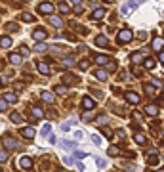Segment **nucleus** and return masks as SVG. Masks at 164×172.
<instances>
[{
    "mask_svg": "<svg viewBox=\"0 0 164 172\" xmlns=\"http://www.w3.org/2000/svg\"><path fill=\"white\" fill-rule=\"evenodd\" d=\"M2 145H4L6 149H17V147H21V143L16 142L12 136H4V138H2Z\"/></svg>",
    "mask_w": 164,
    "mask_h": 172,
    "instance_id": "f257e3e1",
    "label": "nucleus"
},
{
    "mask_svg": "<svg viewBox=\"0 0 164 172\" xmlns=\"http://www.w3.org/2000/svg\"><path fill=\"white\" fill-rule=\"evenodd\" d=\"M134 38V33L130 31V29H122V31L118 33V42L120 44H124V42H130Z\"/></svg>",
    "mask_w": 164,
    "mask_h": 172,
    "instance_id": "f03ea898",
    "label": "nucleus"
},
{
    "mask_svg": "<svg viewBox=\"0 0 164 172\" xmlns=\"http://www.w3.org/2000/svg\"><path fill=\"white\" fill-rule=\"evenodd\" d=\"M54 10H55V6H54L52 2H42V4L38 6V12L44 13V16H52Z\"/></svg>",
    "mask_w": 164,
    "mask_h": 172,
    "instance_id": "7ed1b4c3",
    "label": "nucleus"
},
{
    "mask_svg": "<svg viewBox=\"0 0 164 172\" xmlns=\"http://www.w3.org/2000/svg\"><path fill=\"white\" fill-rule=\"evenodd\" d=\"M33 38H34V40H38V42L46 40V38H48L46 29H34V31H33Z\"/></svg>",
    "mask_w": 164,
    "mask_h": 172,
    "instance_id": "20e7f679",
    "label": "nucleus"
},
{
    "mask_svg": "<svg viewBox=\"0 0 164 172\" xmlns=\"http://www.w3.org/2000/svg\"><path fill=\"white\" fill-rule=\"evenodd\" d=\"M94 107H96V102L90 96H84L82 98V109L84 111H90V109H94Z\"/></svg>",
    "mask_w": 164,
    "mask_h": 172,
    "instance_id": "39448f33",
    "label": "nucleus"
},
{
    "mask_svg": "<svg viewBox=\"0 0 164 172\" xmlns=\"http://www.w3.org/2000/svg\"><path fill=\"white\" fill-rule=\"evenodd\" d=\"M124 98H126V102H128V103H132V105L139 103V99H141L139 94H135V92H126V96H124Z\"/></svg>",
    "mask_w": 164,
    "mask_h": 172,
    "instance_id": "423d86ee",
    "label": "nucleus"
},
{
    "mask_svg": "<svg viewBox=\"0 0 164 172\" xmlns=\"http://www.w3.org/2000/svg\"><path fill=\"white\" fill-rule=\"evenodd\" d=\"M34 134H37V130H34L33 126H25L23 130H21V136H23V138H27V140H33Z\"/></svg>",
    "mask_w": 164,
    "mask_h": 172,
    "instance_id": "0eeeda50",
    "label": "nucleus"
},
{
    "mask_svg": "<svg viewBox=\"0 0 164 172\" xmlns=\"http://www.w3.org/2000/svg\"><path fill=\"white\" fill-rule=\"evenodd\" d=\"M145 113L149 115V117H156V115L160 113V109H159L156 105H147V107H145Z\"/></svg>",
    "mask_w": 164,
    "mask_h": 172,
    "instance_id": "6e6552de",
    "label": "nucleus"
},
{
    "mask_svg": "<svg viewBox=\"0 0 164 172\" xmlns=\"http://www.w3.org/2000/svg\"><path fill=\"white\" fill-rule=\"evenodd\" d=\"M105 16V8H101V6H96V10H94V13H92V17L94 19H101Z\"/></svg>",
    "mask_w": 164,
    "mask_h": 172,
    "instance_id": "1a4fd4ad",
    "label": "nucleus"
},
{
    "mask_svg": "<svg viewBox=\"0 0 164 172\" xmlns=\"http://www.w3.org/2000/svg\"><path fill=\"white\" fill-rule=\"evenodd\" d=\"M21 167L27 168V170H31L33 168V159H31V157H21Z\"/></svg>",
    "mask_w": 164,
    "mask_h": 172,
    "instance_id": "9d476101",
    "label": "nucleus"
},
{
    "mask_svg": "<svg viewBox=\"0 0 164 172\" xmlns=\"http://www.w3.org/2000/svg\"><path fill=\"white\" fill-rule=\"evenodd\" d=\"M76 82V77L75 75H71V73H65V75H63V84H75Z\"/></svg>",
    "mask_w": 164,
    "mask_h": 172,
    "instance_id": "9b49d317",
    "label": "nucleus"
},
{
    "mask_svg": "<svg viewBox=\"0 0 164 172\" xmlns=\"http://www.w3.org/2000/svg\"><path fill=\"white\" fill-rule=\"evenodd\" d=\"M40 98H42V102H46V103H54V94H52V92H42V94H40Z\"/></svg>",
    "mask_w": 164,
    "mask_h": 172,
    "instance_id": "f8f14e48",
    "label": "nucleus"
},
{
    "mask_svg": "<svg viewBox=\"0 0 164 172\" xmlns=\"http://www.w3.org/2000/svg\"><path fill=\"white\" fill-rule=\"evenodd\" d=\"M10 61L13 63V65H19V63L23 61V56H21L19 52L17 54H10Z\"/></svg>",
    "mask_w": 164,
    "mask_h": 172,
    "instance_id": "ddd939ff",
    "label": "nucleus"
},
{
    "mask_svg": "<svg viewBox=\"0 0 164 172\" xmlns=\"http://www.w3.org/2000/svg\"><path fill=\"white\" fill-rule=\"evenodd\" d=\"M50 23H52L55 29H61V27H63V21H61V17H55V16H50Z\"/></svg>",
    "mask_w": 164,
    "mask_h": 172,
    "instance_id": "4468645a",
    "label": "nucleus"
},
{
    "mask_svg": "<svg viewBox=\"0 0 164 172\" xmlns=\"http://www.w3.org/2000/svg\"><path fill=\"white\" fill-rule=\"evenodd\" d=\"M107 44H109V40H107L103 34H99V37H96V46H101V48H105Z\"/></svg>",
    "mask_w": 164,
    "mask_h": 172,
    "instance_id": "2eb2a0df",
    "label": "nucleus"
},
{
    "mask_svg": "<svg viewBox=\"0 0 164 172\" xmlns=\"http://www.w3.org/2000/svg\"><path fill=\"white\" fill-rule=\"evenodd\" d=\"M37 67H38V71H40V75H50V67L46 65L44 61H40V63H38Z\"/></svg>",
    "mask_w": 164,
    "mask_h": 172,
    "instance_id": "dca6fc26",
    "label": "nucleus"
},
{
    "mask_svg": "<svg viewBox=\"0 0 164 172\" xmlns=\"http://www.w3.org/2000/svg\"><path fill=\"white\" fill-rule=\"evenodd\" d=\"M4 99H6L8 103H16V102H17V96L12 94V92H6V94H4Z\"/></svg>",
    "mask_w": 164,
    "mask_h": 172,
    "instance_id": "f3484780",
    "label": "nucleus"
},
{
    "mask_svg": "<svg viewBox=\"0 0 164 172\" xmlns=\"http://www.w3.org/2000/svg\"><path fill=\"white\" fill-rule=\"evenodd\" d=\"M96 63H99V65H105V63H109V57L103 56V54H99V56H96Z\"/></svg>",
    "mask_w": 164,
    "mask_h": 172,
    "instance_id": "a211bd4d",
    "label": "nucleus"
},
{
    "mask_svg": "<svg viewBox=\"0 0 164 172\" xmlns=\"http://www.w3.org/2000/svg\"><path fill=\"white\" fill-rule=\"evenodd\" d=\"M134 140H135V143H139V145H143V143H147V138H145L143 134H139V132L134 136Z\"/></svg>",
    "mask_w": 164,
    "mask_h": 172,
    "instance_id": "6ab92c4d",
    "label": "nucleus"
},
{
    "mask_svg": "<svg viewBox=\"0 0 164 172\" xmlns=\"http://www.w3.org/2000/svg\"><path fill=\"white\" fill-rule=\"evenodd\" d=\"M0 46H2V48H10L12 46V38L10 37H2V38H0Z\"/></svg>",
    "mask_w": 164,
    "mask_h": 172,
    "instance_id": "aec40b11",
    "label": "nucleus"
},
{
    "mask_svg": "<svg viewBox=\"0 0 164 172\" xmlns=\"http://www.w3.org/2000/svg\"><path fill=\"white\" fill-rule=\"evenodd\" d=\"M160 48H162V38H160V37H156V38L153 40V50L160 52Z\"/></svg>",
    "mask_w": 164,
    "mask_h": 172,
    "instance_id": "412c9836",
    "label": "nucleus"
},
{
    "mask_svg": "<svg viewBox=\"0 0 164 172\" xmlns=\"http://www.w3.org/2000/svg\"><path fill=\"white\" fill-rule=\"evenodd\" d=\"M135 4H138V2H128V4H124V8H122V13H124V16H128V13L132 12V8H134Z\"/></svg>",
    "mask_w": 164,
    "mask_h": 172,
    "instance_id": "4be33fe9",
    "label": "nucleus"
},
{
    "mask_svg": "<svg viewBox=\"0 0 164 172\" xmlns=\"http://www.w3.org/2000/svg\"><path fill=\"white\" fill-rule=\"evenodd\" d=\"M40 117H44V111L40 107H33V119H40Z\"/></svg>",
    "mask_w": 164,
    "mask_h": 172,
    "instance_id": "5701e85b",
    "label": "nucleus"
},
{
    "mask_svg": "<svg viewBox=\"0 0 164 172\" xmlns=\"http://www.w3.org/2000/svg\"><path fill=\"white\" fill-rule=\"evenodd\" d=\"M21 21H27V23H33V21H34V16H33V13H21Z\"/></svg>",
    "mask_w": 164,
    "mask_h": 172,
    "instance_id": "b1692460",
    "label": "nucleus"
},
{
    "mask_svg": "<svg viewBox=\"0 0 164 172\" xmlns=\"http://www.w3.org/2000/svg\"><path fill=\"white\" fill-rule=\"evenodd\" d=\"M141 59H143V54L141 52H134L132 54V61L134 63H141Z\"/></svg>",
    "mask_w": 164,
    "mask_h": 172,
    "instance_id": "393cba45",
    "label": "nucleus"
},
{
    "mask_svg": "<svg viewBox=\"0 0 164 172\" xmlns=\"http://www.w3.org/2000/svg\"><path fill=\"white\" fill-rule=\"evenodd\" d=\"M55 94H59V96H63V94H65V92H67V86L65 84H58V86H55Z\"/></svg>",
    "mask_w": 164,
    "mask_h": 172,
    "instance_id": "a878e982",
    "label": "nucleus"
},
{
    "mask_svg": "<svg viewBox=\"0 0 164 172\" xmlns=\"http://www.w3.org/2000/svg\"><path fill=\"white\" fill-rule=\"evenodd\" d=\"M96 77L99 78V81H105V78H107V71L105 69H97L96 71Z\"/></svg>",
    "mask_w": 164,
    "mask_h": 172,
    "instance_id": "bb28decb",
    "label": "nucleus"
},
{
    "mask_svg": "<svg viewBox=\"0 0 164 172\" xmlns=\"http://www.w3.org/2000/svg\"><path fill=\"white\" fill-rule=\"evenodd\" d=\"M107 153H109L111 157H115V155H118V153H120V149H118L117 145H111L109 149H107Z\"/></svg>",
    "mask_w": 164,
    "mask_h": 172,
    "instance_id": "cd10ccee",
    "label": "nucleus"
},
{
    "mask_svg": "<svg viewBox=\"0 0 164 172\" xmlns=\"http://www.w3.org/2000/svg\"><path fill=\"white\" fill-rule=\"evenodd\" d=\"M12 123H23V117L16 111V113H12Z\"/></svg>",
    "mask_w": 164,
    "mask_h": 172,
    "instance_id": "c85d7f7f",
    "label": "nucleus"
},
{
    "mask_svg": "<svg viewBox=\"0 0 164 172\" xmlns=\"http://www.w3.org/2000/svg\"><path fill=\"white\" fill-rule=\"evenodd\" d=\"M58 8H59V12H61V13H69V10H71L67 2H61V4L58 6Z\"/></svg>",
    "mask_w": 164,
    "mask_h": 172,
    "instance_id": "c756f323",
    "label": "nucleus"
},
{
    "mask_svg": "<svg viewBox=\"0 0 164 172\" xmlns=\"http://www.w3.org/2000/svg\"><path fill=\"white\" fill-rule=\"evenodd\" d=\"M46 50H48V46L44 44V42H38V44L34 46V52H46Z\"/></svg>",
    "mask_w": 164,
    "mask_h": 172,
    "instance_id": "7c9ffc66",
    "label": "nucleus"
},
{
    "mask_svg": "<svg viewBox=\"0 0 164 172\" xmlns=\"http://www.w3.org/2000/svg\"><path fill=\"white\" fill-rule=\"evenodd\" d=\"M143 65H145V69H153V67H155V59H151V57H147V59L143 61Z\"/></svg>",
    "mask_w": 164,
    "mask_h": 172,
    "instance_id": "2f4dec72",
    "label": "nucleus"
},
{
    "mask_svg": "<svg viewBox=\"0 0 164 172\" xmlns=\"http://www.w3.org/2000/svg\"><path fill=\"white\" fill-rule=\"evenodd\" d=\"M145 92H147V94H149V96H153V94H155V92H156V88H155V86H153V84H145Z\"/></svg>",
    "mask_w": 164,
    "mask_h": 172,
    "instance_id": "473e14b6",
    "label": "nucleus"
},
{
    "mask_svg": "<svg viewBox=\"0 0 164 172\" xmlns=\"http://www.w3.org/2000/svg\"><path fill=\"white\" fill-rule=\"evenodd\" d=\"M63 147H67V149H71V151H75L76 143H75V142H63Z\"/></svg>",
    "mask_w": 164,
    "mask_h": 172,
    "instance_id": "72a5a7b5",
    "label": "nucleus"
},
{
    "mask_svg": "<svg viewBox=\"0 0 164 172\" xmlns=\"http://www.w3.org/2000/svg\"><path fill=\"white\" fill-rule=\"evenodd\" d=\"M147 163L151 164V167H155V164H159V157H155V155H151V157H149V159H147Z\"/></svg>",
    "mask_w": 164,
    "mask_h": 172,
    "instance_id": "f704fd0d",
    "label": "nucleus"
},
{
    "mask_svg": "<svg viewBox=\"0 0 164 172\" xmlns=\"http://www.w3.org/2000/svg\"><path fill=\"white\" fill-rule=\"evenodd\" d=\"M107 120H109V117H107V115H101V117H97L96 123H97V124H105Z\"/></svg>",
    "mask_w": 164,
    "mask_h": 172,
    "instance_id": "c9c22d12",
    "label": "nucleus"
},
{
    "mask_svg": "<svg viewBox=\"0 0 164 172\" xmlns=\"http://www.w3.org/2000/svg\"><path fill=\"white\" fill-rule=\"evenodd\" d=\"M17 29H19V27H17L16 23H8V25H6V31H10V33H13V31H17Z\"/></svg>",
    "mask_w": 164,
    "mask_h": 172,
    "instance_id": "e433bc0d",
    "label": "nucleus"
},
{
    "mask_svg": "<svg viewBox=\"0 0 164 172\" xmlns=\"http://www.w3.org/2000/svg\"><path fill=\"white\" fill-rule=\"evenodd\" d=\"M6 109H8V102L4 98H0V111H6Z\"/></svg>",
    "mask_w": 164,
    "mask_h": 172,
    "instance_id": "4c0bfd02",
    "label": "nucleus"
},
{
    "mask_svg": "<svg viewBox=\"0 0 164 172\" xmlns=\"http://www.w3.org/2000/svg\"><path fill=\"white\" fill-rule=\"evenodd\" d=\"M88 67H90V61H88V59H82V61H80V69H82V71H86Z\"/></svg>",
    "mask_w": 164,
    "mask_h": 172,
    "instance_id": "58836bf2",
    "label": "nucleus"
},
{
    "mask_svg": "<svg viewBox=\"0 0 164 172\" xmlns=\"http://www.w3.org/2000/svg\"><path fill=\"white\" fill-rule=\"evenodd\" d=\"M75 29H76V31H78V33H82V34H88V29H86V27H80V25H75Z\"/></svg>",
    "mask_w": 164,
    "mask_h": 172,
    "instance_id": "ea45409f",
    "label": "nucleus"
},
{
    "mask_svg": "<svg viewBox=\"0 0 164 172\" xmlns=\"http://www.w3.org/2000/svg\"><path fill=\"white\" fill-rule=\"evenodd\" d=\"M50 132H52V126H50V124H44V128H42V134H44V136H48Z\"/></svg>",
    "mask_w": 164,
    "mask_h": 172,
    "instance_id": "a19ab883",
    "label": "nucleus"
},
{
    "mask_svg": "<svg viewBox=\"0 0 164 172\" xmlns=\"http://www.w3.org/2000/svg\"><path fill=\"white\" fill-rule=\"evenodd\" d=\"M8 161V153L6 151H0V163H6Z\"/></svg>",
    "mask_w": 164,
    "mask_h": 172,
    "instance_id": "79ce46f5",
    "label": "nucleus"
},
{
    "mask_svg": "<svg viewBox=\"0 0 164 172\" xmlns=\"http://www.w3.org/2000/svg\"><path fill=\"white\" fill-rule=\"evenodd\" d=\"M73 123H75V120H71V123H63V132H69V128H71Z\"/></svg>",
    "mask_w": 164,
    "mask_h": 172,
    "instance_id": "37998d69",
    "label": "nucleus"
},
{
    "mask_svg": "<svg viewBox=\"0 0 164 172\" xmlns=\"http://www.w3.org/2000/svg\"><path fill=\"white\" fill-rule=\"evenodd\" d=\"M31 52H29V48L27 46H21V56H29Z\"/></svg>",
    "mask_w": 164,
    "mask_h": 172,
    "instance_id": "c03bdc74",
    "label": "nucleus"
},
{
    "mask_svg": "<svg viewBox=\"0 0 164 172\" xmlns=\"http://www.w3.org/2000/svg\"><path fill=\"white\" fill-rule=\"evenodd\" d=\"M132 73H134V77H141V73H143V71H141V69H132Z\"/></svg>",
    "mask_w": 164,
    "mask_h": 172,
    "instance_id": "a18cd8bd",
    "label": "nucleus"
},
{
    "mask_svg": "<svg viewBox=\"0 0 164 172\" xmlns=\"http://www.w3.org/2000/svg\"><path fill=\"white\" fill-rule=\"evenodd\" d=\"M103 136H105V138H113V132L107 130V128H103Z\"/></svg>",
    "mask_w": 164,
    "mask_h": 172,
    "instance_id": "49530a36",
    "label": "nucleus"
},
{
    "mask_svg": "<svg viewBox=\"0 0 164 172\" xmlns=\"http://www.w3.org/2000/svg\"><path fill=\"white\" fill-rule=\"evenodd\" d=\"M75 157H76V159H84V157H86V153H82V151H75Z\"/></svg>",
    "mask_w": 164,
    "mask_h": 172,
    "instance_id": "de8ad7c7",
    "label": "nucleus"
},
{
    "mask_svg": "<svg viewBox=\"0 0 164 172\" xmlns=\"http://www.w3.org/2000/svg\"><path fill=\"white\" fill-rule=\"evenodd\" d=\"M92 140H94V143H101V138H99L97 134H94V136H92Z\"/></svg>",
    "mask_w": 164,
    "mask_h": 172,
    "instance_id": "09e8293b",
    "label": "nucleus"
},
{
    "mask_svg": "<svg viewBox=\"0 0 164 172\" xmlns=\"http://www.w3.org/2000/svg\"><path fill=\"white\" fill-rule=\"evenodd\" d=\"M13 88H16V90H23V82H16V84H13Z\"/></svg>",
    "mask_w": 164,
    "mask_h": 172,
    "instance_id": "8fccbe9b",
    "label": "nucleus"
},
{
    "mask_svg": "<svg viewBox=\"0 0 164 172\" xmlns=\"http://www.w3.org/2000/svg\"><path fill=\"white\" fill-rule=\"evenodd\" d=\"M71 2H73V6H84L82 0H71Z\"/></svg>",
    "mask_w": 164,
    "mask_h": 172,
    "instance_id": "3c124183",
    "label": "nucleus"
},
{
    "mask_svg": "<svg viewBox=\"0 0 164 172\" xmlns=\"http://www.w3.org/2000/svg\"><path fill=\"white\" fill-rule=\"evenodd\" d=\"M75 12H76V13H82L84 8H82V6H75Z\"/></svg>",
    "mask_w": 164,
    "mask_h": 172,
    "instance_id": "603ef678",
    "label": "nucleus"
},
{
    "mask_svg": "<svg viewBox=\"0 0 164 172\" xmlns=\"http://www.w3.org/2000/svg\"><path fill=\"white\" fill-rule=\"evenodd\" d=\"M78 52H88V48L84 46V44H80V46H78Z\"/></svg>",
    "mask_w": 164,
    "mask_h": 172,
    "instance_id": "864d4df0",
    "label": "nucleus"
},
{
    "mask_svg": "<svg viewBox=\"0 0 164 172\" xmlns=\"http://www.w3.org/2000/svg\"><path fill=\"white\" fill-rule=\"evenodd\" d=\"M63 161H65V164H73V159H71V157H65Z\"/></svg>",
    "mask_w": 164,
    "mask_h": 172,
    "instance_id": "5fc2aeb1",
    "label": "nucleus"
},
{
    "mask_svg": "<svg viewBox=\"0 0 164 172\" xmlns=\"http://www.w3.org/2000/svg\"><path fill=\"white\" fill-rule=\"evenodd\" d=\"M109 69H111V71H115V69H117V63H115V61L109 63Z\"/></svg>",
    "mask_w": 164,
    "mask_h": 172,
    "instance_id": "6e6d98bb",
    "label": "nucleus"
}]
</instances>
